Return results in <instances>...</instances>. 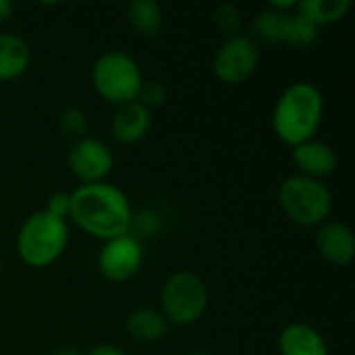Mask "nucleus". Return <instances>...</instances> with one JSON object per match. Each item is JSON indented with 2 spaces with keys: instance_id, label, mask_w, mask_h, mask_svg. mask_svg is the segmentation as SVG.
I'll list each match as a JSON object with an SVG mask.
<instances>
[{
  "instance_id": "nucleus-1",
  "label": "nucleus",
  "mask_w": 355,
  "mask_h": 355,
  "mask_svg": "<svg viewBox=\"0 0 355 355\" xmlns=\"http://www.w3.org/2000/svg\"><path fill=\"white\" fill-rule=\"evenodd\" d=\"M73 223L87 235L110 241L129 235L133 229V212L127 196L110 183L79 185L71 191Z\"/></svg>"
},
{
  "instance_id": "nucleus-2",
  "label": "nucleus",
  "mask_w": 355,
  "mask_h": 355,
  "mask_svg": "<svg viewBox=\"0 0 355 355\" xmlns=\"http://www.w3.org/2000/svg\"><path fill=\"white\" fill-rule=\"evenodd\" d=\"M324 116V96L308 81L291 83L272 108V129L277 137L295 148L314 139Z\"/></svg>"
},
{
  "instance_id": "nucleus-3",
  "label": "nucleus",
  "mask_w": 355,
  "mask_h": 355,
  "mask_svg": "<svg viewBox=\"0 0 355 355\" xmlns=\"http://www.w3.org/2000/svg\"><path fill=\"white\" fill-rule=\"evenodd\" d=\"M69 243L67 220L37 210L25 218L17 235V254L31 268L54 264Z\"/></svg>"
},
{
  "instance_id": "nucleus-4",
  "label": "nucleus",
  "mask_w": 355,
  "mask_h": 355,
  "mask_svg": "<svg viewBox=\"0 0 355 355\" xmlns=\"http://www.w3.org/2000/svg\"><path fill=\"white\" fill-rule=\"evenodd\" d=\"M92 83L102 100L123 106L137 100L144 77L137 62L129 54L121 50H110L98 56V60L94 62Z\"/></svg>"
},
{
  "instance_id": "nucleus-5",
  "label": "nucleus",
  "mask_w": 355,
  "mask_h": 355,
  "mask_svg": "<svg viewBox=\"0 0 355 355\" xmlns=\"http://www.w3.org/2000/svg\"><path fill=\"white\" fill-rule=\"evenodd\" d=\"M279 206L289 220L302 227L322 225L333 208V196L322 181L293 175L279 187Z\"/></svg>"
},
{
  "instance_id": "nucleus-6",
  "label": "nucleus",
  "mask_w": 355,
  "mask_h": 355,
  "mask_svg": "<svg viewBox=\"0 0 355 355\" xmlns=\"http://www.w3.org/2000/svg\"><path fill=\"white\" fill-rule=\"evenodd\" d=\"M162 316L168 324L189 327L198 322L208 308V287L196 272L179 270L171 275L160 291Z\"/></svg>"
},
{
  "instance_id": "nucleus-7",
  "label": "nucleus",
  "mask_w": 355,
  "mask_h": 355,
  "mask_svg": "<svg viewBox=\"0 0 355 355\" xmlns=\"http://www.w3.org/2000/svg\"><path fill=\"white\" fill-rule=\"evenodd\" d=\"M260 64V50L258 44L248 35H233L227 37L214 52L212 71L214 77L225 85H239L245 83Z\"/></svg>"
},
{
  "instance_id": "nucleus-8",
  "label": "nucleus",
  "mask_w": 355,
  "mask_h": 355,
  "mask_svg": "<svg viewBox=\"0 0 355 355\" xmlns=\"http://www.w3.org/2000/svg\"><path fill=\"white\" fill-rule=\"evenodd\" d=\"M144 262V250L137 237L123 235L104 241L98 254V270L104 279L112 283H125L133 279Z\"/></svg>"
},
{
  "instance_id": "nucleus-9",
  "label": "nucleus",
  "mask_w": 355,
  "mask_h": 355,
  "mask_svg": "<svg viewBox=\"0 0 355 355\" xmlns=\"http://www.w3.org/2000/svg\"><path fill=\"white\" fill-rule=\"evenodd\" d=\"M69 168L71 173L83 183H104L106 177L112 171L114 158L112 152L106 148V144H102L96 137H81L77 139L67 156Z\"/></svg>"
},
{
  "instance_id": "nucleus-10",
  "label": "nucleus",
  "mask_w": 355,
  "mask_h": 355,
  "mask_svg": "<svg viewBox=\"0 0 355 355\" xmlns=\"http://www.w3.org/2000/svg\"><path fill=\"white\" fill-rule=\"evenodd\" d=\"M318 254L333 266H347L355 258V237L345 223H322L316 233Z\"/></svg>"
},
{
  "instance_id": "nucleus-11",
  "label": "nucleus",
  "mask_w": 355,
  "mask_h": 355,
  "mask_svg": "<svg viewBox=\"0 0 355 355\" xmlns=\"http://www.w3.org/2000/svg\"><path fill=\"white\" fill-rule=\"evenodd\" d=\"M293 162L300 168V175L322 181L324 177L335 173L339 158L329 144L310 139L293 148Z\"/></svg>"
},
{
  "instance_id": "nucleus-12",
  "label": "nucleus",
  "mask_w": 355,
  "mask_h": 355,
  "mask_svg": "<svg viewBox=\"0 0 355 355\" xmlns=\"http://www.w3.org/2000/svg\"><path fill=\"white\" fill-rule=\"evenodd\" d=\"M150 127H152V112L137 100L119 106L112 116V135L121 144L141 141L148 135Z\"/></svg>"
},
{
  "instance_id": "nucleus-13",
  "label": "nucleus",
  "mask_w": 355,
  "mask_h": 355,
  "mask_svg": "<svg viewBox=\"0 0 355 355\" xmlns=\"http://www.w3.org/2000/svg\"><path fill=\"white\" fill-rule=\"evenodd\" d=\"M281 355H329L324 337L306 322L287 324L279 335Z\"/></svg>"
},
{
  "instance_id": "nucleus-14",
  "label": "nucleus",
  "mask_w": 355,
  "mask_h": 355,
  "mask_svg": "<svg viewBox=\"0 0 355 355\" xmlns=\"http://www.w3.org/2000/svg\"><path fill=\"white\" fill-rule=\"evenodd\" d=\"M31 62V50L27 42L15 33H0V81H12L21 77Z\"/></svg>"
},
{
  "instance_id": "nucleus-15",
  "label": "nucleus",
  "mask_w": 355,
  "mask_h": 355,
  "mask_svg": "<svg viewBox=\"0 0 355 355\" xmlns=\"http://www.w3.org/2000/svg\"><path fill=\"white\" fill-rule=\"evenodd\" d=\"M125 329L131 339L141 341V343H154L160 341L168 335V320L152 308H137L127 316Z\"/></svg>"
},
{
  "instance_id": "nucleus-16",
  "label": "nucleus",
  "mask_w": 355,
  "mask_h": 355,
  "mask_svg": "<svg viewBox=\"0 0 355 355\" xmlns=\"http://www.w3.org/2000/svg\"><path fill=\"white\" fill-rule=\"evenodd\" d=\"M295 10L320 29L341 21L352 10V0H300Z\"/></svg>"
},
{
  "instance_id": "nucleus-17",
  "label": "nucleus",
  "mask_w": 355,
  "mask_h": 355,
  "mask_svg": "<svg viewBox=\"0 0 355 355\" xmlns=\"http://www.w3.org/2000/svg\"><path fill=\"white\" fill-rule=\"evenodd\" d=\"M127 21L139 37L158 35L164 15L156 0H133L127 8Z\"/></svg>"
},
{
  "instance_id": "nucleus-18",
  "label": "nucleus",
  "mask_w": 355,
  "mask_h": 355,
  "mask_svg": "<svg viewBox=\"0 0 355 355\" xmlns=\"http://www.w3.org/2000/svg\"><path fill=\"white\" fill-rule=\"evenodd\" d=\"M287 12H277L272 8H264L252 19V40L262 44H283L285 27H287Z\"/></svg>"
},
{
  "instance_id": "nucleus-19",
  "label": "nucleus",
  "mask_w": 355,
  "mask_h": 355,
  "mask_svg": "<svg viewBox=\"0 0 355 355\" xmlns=\"http://www.w3.org/2000/svg\"><path fill=\"white\" fill-rule=\"evenodd\" d=\"M318 40V27L310 23L308 19L295 15L287 17V27H285V40L283 44L291 48H308Z\"/></svg>"
},
{
  "instance_id": "nucleus-20",
  "label": "nucleus",
  "mask_w": 355,
  "mask_h": 355,
  "mask_svg": "<svg viewBox=\"0 0 355 355\" xmlns=\"http://www.w3.org/2000/svg\"><path fill=\"white\" fill-rule=\"evenodd\" d=\"M87 114L81 108H64L58 116V129L62 131V135L71 137V139H81L87 133Z\"/></svg>"
},
{
  "instance_id": "nucleus-21",
  "label": "nucleus",
  "mask_w": 355,
  "mask_h": 355,
  "mask_svg": "<svg viewBox=\"0 0 355 355\" xmlns=\"http://www.w3.org/2000/svg\"><path fill=\"white\" fill-rule=\"evenodd\" d=\"M214 25L220 33H225L227 37H233L237 35L239 27H241V10L237 4H231V2H225L220 6H216V12H214Z\"/></svg>"
},
{
  "instance_id": "nucleus-22",
  "label": "nucleus",
  "mask_w": 355,
  "mask_h": 355,
  "mask_svg": "<svg viewBox=\"0 0 355 355\" xmlns=\"http://www.w3.org/2000/svg\"><path fill=\"white\" fill-rule=\"evenodd\" d=\"M168 98V89L164 83L160 81H144L141 89H139V96H137V102L144 104L148 110L150 108H158L166 102Z\"/></svg>"
},
{
  "instance_id": "nucleus-23",
  "label": "nucleus",
  "mask_w": 355,
  "mask_h": 355,
  "mask_svg": "<svg viewBox=\"0 0 355 355\" xmlns=\"http://www.w3.org/2000/svg\"><path fill=\"white\" fill-rule=\"evenodd\" d=\"M69 210H71V193L69 191H54L48 198V204H46V212L48 214L67 220Z\"/></svg>"
},
{
  "instance_id": "nucleus-24",
  "label": "nucleus",
  "mask_w": 355,
  "mask_h": 355,
  "mask_svg": "<svg viewBox=\"0 0 355 355\" xmlns=\"http://www.w3.org/2000/svg\"><path fill=\"white\" fill-rule=\"evenodd\" d=\"M85 355H127L123 349H119L116 345H110V343H100L96 347H92Z\"/></svg>"
},
{
  "instance_id": "nucleus-25",
  "label": "nucleus",
  "mask_w": 355,
  "mask_h": 355,
  "mask_svg": "<svg viewBox=\"0 0 355 355\" xmlns=\"http://www.w3.org/2000/svg\"><path fill=\"white\" fill-rule=\"evenodd\" d=\"M15 12V4L10 0H0V23L8 21Z\"/></svg>"
},
{
  "instance_id": "nucleus-26",
  "label": "nucleus",
  "mask_w": 355,
  "mask_h": 355,
  "mask_svg": "<svg viewBox=\"0 0 355 355\" xmlns=\"http://www.w3.org/2000/svg\"><path fill=\"white\" fill-rule=\"evenodd\" d=\"M52 355H83L79 349H75V347H60V349H56Z\"/></svg>"
},
{
  "instance_id": "nucleus-27",
  "label": "nucleus",
  "mask_w": 355,
  "mask_h": 355,
  "mask_svg": "<svg viewBox=\"0 0 355 355\" xmlns=\"http://www.w3.org/2000/svg\"><path fill=\"white\" fill-rule=\"evenodd\" d=\"M189 355H210V354H206V352H196V354H189Z\"/></svg>"
}]
</instances>
